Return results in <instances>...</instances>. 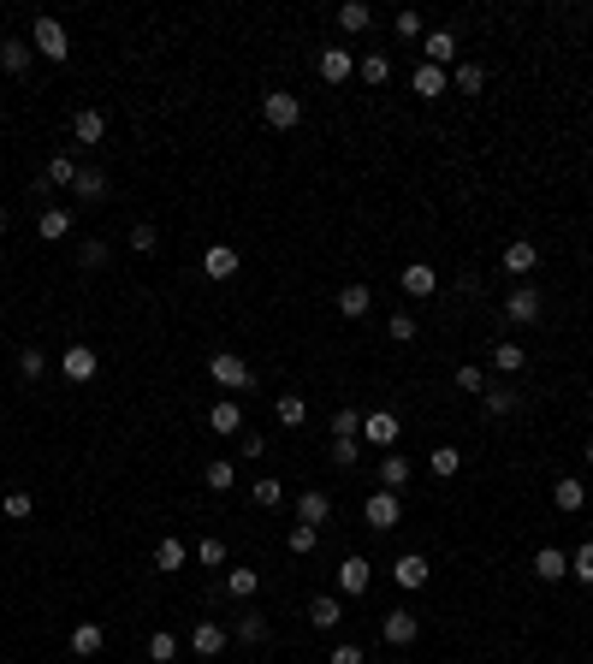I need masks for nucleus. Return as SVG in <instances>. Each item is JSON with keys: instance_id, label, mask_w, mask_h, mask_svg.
<instances>
[{"instance_id": "nucleus-1", "label": "nucleus", "mask_w": 593, "mask_h": 664, "mask_svg": "<svg viewBox=\"0 0 593 664\" xmlns=\"http://www.w3.org/2000/svg\"><path fill=\"white\" fill-rule=\"evenodd\" d=\"M208 380L220 386V392H250V386H255V374H250V362H243L238 350H220V356L208 362Z\"/></svg>"}, {"instance_id": "nucleus-2", "label": "nucleus", "mask_w": 593, "mask_h": 664, "mask_svg": "<svg viewBox=\"0 0 593 664\" xmlns=\"http://www.w3.org/2000/svg\"><path fill=\"white\" fill-rule=\"evenodd\" d=\"M261 119H268L273 131H296V119H303V96H291V89H268V96H261Z\"/></svg>"}, {"instance_id": "nucleus-3", "label": "nucleus", "mask_w": 593, "mask_h": 664, "mask_svg": "<svg viewBox=\"0 0 593 664\" xmlns=\"http://www.w3.org/2000/svg\"><path fill=\"white\" fill-rule=\"evenodd\" d=\"M30 48H36L42 59H66L71 54V36H66L59 18H36V24H30Z\"/></svg>"}, {"instance_id": "nucleus-4", "label": "nucleus", "mask_w": 593, "mask_h": 664, "mask_svg": "<svg viewBox=\"0 0 593 664\" xmlns=\"http://www.w3.org/2000/svg\"><path fill=\"white\" fill-rule=\"evenodd\" d=\"M362 516H368V528H380V534H386V528L404 523V505H397V493H386V487H380V493L362 505Z\"/></svg>"}, {"instance_id": "nucleus-5", "label": "nucleus", "mask_w": 593, "mask_h": 664, "mask_svg": "<svg viewBox=\"0 0 593 664\" xmlns=\"http://www.w3.org/2000/svg\"><path fill=\"white\" fill-rule=\"evenodd\" d=\"M380 635H386V647H410V641L422 635V617H415V611H386Z\"/></svg>"}, {"instance_id": "nucleus-6", "label": "nucleus", "mask_w": 593, "mask_h": 664, "mask_svg": "<svg viewBox=\"0 0 593 664\" xmlns=\"http://www.w3.org/2000/svg\"><path fill=\"white\" fill-rule=\"evenodd\" d=\"M96 368H101V356L89 350V344H71L66 356H59V374H66L71 386H84V380H96Z\"/></svg>"}, {"instance_id": "nucleus-7", "label": "nucleus", "mask_w": 593, "mask_h": 664, "mask_svg": "<svg viewBox=\"0 0 593 664\" xmlns=\"http://www.w3.org/2000/svg\"><path fill=\"white\" fill-rule=\"evenodd\" d=\"M226 641H232V629H220L214 617H202L196 629H190V647H196L202 659H220V652H226Z\"/></svg>"}, {"instance_id": "nucleus-8", "label": "nucleus", "mask_w": 593, "mask_h": 664, "mask_svg": "<svg viewBox=\"0 0 593 664\" xmlns=\"http://www.w3.org/2000/svg\"><path fill=\"white\" fill-rule=\"evenodd\" d=\"M505 314L516 326H528V321H540V291L534 285H510V297H505Z\"/></svg>"}, {"instance_id": "nucleus-9", "label": "nucleus", "mask_w": 593, "mask_h": 664, "mask_svg": "<svg viewBox=\"0 0 593 664\" xmlns=\"http://www.w3.org/2000/svg\"><path fill=\"white\" fill-rule=\"evenodd\" d=\"M397 433H404V422H397L392 410L362 415V439H368V445H397Z\"/></svg>"}, {"instance_id": "nucleus-10", "label": "nucleus", "mask_w": 593, "mask_h": 664, "mask_svg": "<svg viewBox=\"0 0 593 664\" xmlns=\"http://www.w3.org/2000/svg\"><path fill=\"white\" fill-rule=\"evenodd\" d=\"M368 581H374V564L351 551V558L339 564V594H351V599H356V594H368Z\"/></svg>"}, {"instance_id": "nucleus-11", "label": "nucleus", "mask_w": 593, "mask_h": 664, "mask_svg": "<svg viewBox=\"0 0 593 664\" xmlns=\"http://www.w3.org/2000/svg\"><path fill=\"white\" fill-rule=\"evenodd\" d=\"M427 576H433V569H427L422 551H404V558L392 564V581H397V587H410V594H415V587H427Z\"/></svg>"}, {"instance_id": "nucleus-12", "label": "nucleus", "mask_w": 593, "mask_h": 664, "mask_svg": "<svg viewBox=\"0 0 593 664\" xmlns=\"http://www.w3.org/2000/svg\"><path fill=\"white\" fill-rule=\"evenodd\" d=\"M552 505L564 510V516H576V510L588 505V481H581V475H558V487H552Z\"/></svg>"}, {"instance_id": "nucleus-13", "label": "nucleus", "mask_w": 593, "mask_h": 664, "mask_svg": "<svg viewBox=\"0 0 593 664\" xmlns=\"http://www.w3.org/2000/svg\"><path fill=\"white\" fill-rule=\"evenodd\" d=\"M404 297H439V273L427 268V261H410V268H404Z\"/></svg>"}, {"instance_id": "nucleus-14", "label": "nucleus", "mask_w": 593, "mask_h": 664, "mask_svg": "<svg viewBox=\"0 0 593 664\" xmlns=\"http://www.w3.org/2000/svg\"><path fill=\"white\" fill-rule=\"evenodd\" d=\"M208 433H220V439H238L243 433V410L232 404V397H220V404L208 410Z\"/></svg>"}, {"instance_id": "nucleus-15", "label": "nucleus", "mask_w": 593, "mask_h": 664, "mask_svg": "<svg viewBox=\"0 0 593 664\" xmlns=\"http://www.w3.org/2000/svg\"><path fill=\"white\" fill-rule=\"evenodd\" d=\"M202 273H208V279H232V273H238V250H232V243H208V250H202Z\"/></svg>"}, {"instance_id": "nucleus-16", "label": "nucleus", "mask_w": 593, "mask_h": 664, "mask_svg": "<svg viewBox=\"0 0 593 664\" xmlns=\"http://www.w3.org/2000/svg\"><path fill=\"white\" fill-rule=\"evenodd\" d=\"M422 54H427V66L445 71L457 59V36H452V30H427V36H422Z\"/></svg>"}, {"instance_id": "nucleus-17", "label": "nucleus", "mask_w": 593, "mask_h": 664, "mask_svg": "<svg viewBox=\"0 0 593 664\" xmlns=\"http://www.w3.org/2000/svg\"><path fill=\"white\" fill-rule=\"evenodd\" d=\"M315 71H321L326 84H344L356 71V59H351V48H321V59H315Z\"/></svg>"}, {"instance_id": "nucleus-18", "label": "nucleus", "mask_w": 593, "mask_h": 664, "mask_svg": "<svg viewBox=\"0 0 593 664\" xmlns=\"http://www.w3.org/2000/svg\"><path fill=\"white\" fill-rule=\"evenodd\" d=\"M326 516H333V498L321 493V487H309V493H296V523H309V528H321Z\"/></svg>"}, {"instance_id": "nucleus-19", "label": "nucleus", "mask_w": 593, "mask_h": 664, "mask_svg": "<svg viewBox=\"0 0 593 664\" xmlns=\"http://www.w3.org/2000/svg\"><path fill=\"white\" fill-rule=\"evenodd\" d=\"M30 59H36V48H30V42H18V36H6V42H0V71H6V77H24Z\"/></svg>"}, {"instance_id": "nucleus-20", "label": "nucleus", "mask_w": 593, "mask_h": 664, "mask_svg": "<svg viewBox=\"0 0 593 664\" xmlns=\"http://www.w3.org/2000/svg\"><path fill=\"white\" fill-rule=\"evenodd\" d=\"M71 137L84 142V149H89V142H101V137H107V114H101V107H78V119H71Z\"/></svg>"}, {"instance_id": "nucleus-21", "label": "nucleus", "mask_w": 593, "mask_h": 664, "mask_svg": "<svg viewBox=\"0 0 593 664\" xmlns=\"http://www.w3.org/2000/svg\"><path fill=\"white\" fill-rule=\"evenodd\" d=\"M534 261H540V243L534 238H516L505 250V273H516V279H528V273H534Z\"/></svg>"}, {"instance_id": "nucleus-22", "label": "nucleus", "mask_w": 593, "mask_h": 664, "mask_svg": "<svg viewBox=\"0 0 593 664\" xmlns=\"http://www.w3.org/2000/svg\"><path fill=\"white\" fill-rule=\"evenodd\" d=\"M410 89H415L422 101H439L445 89H452V77H445L439 66H427V59H422V66H415V77H410Z\"/></svg>"}, {"instance_id": "nucleus-23", "label": "nucleus", "mask_w": 593, "mask_h": 664, "mask_svg": "<svg viewBox=\"0 0 593 664\" xmlns=\"http://www.w3.org/2000/svg\"><path fill=\"white\" fill-rule=\"evenodd\" d=\"M339 623H344V605H339V599H333V594L309 599V629H321V635H333Z\"/></svg>"}, {"instance_id": "nucleus-24", "label": "nucleus", "mask_w": 593, "mask_h": 664, "mask_svg": "<svg viewBox=\"0 0 593 664\" xmlns=\"http://www.w3.org/2000/svg\"><path fill=\"white\" fill-rule=\"evenodd\" d=\"M184 564H190V546H184V540H155V569H160V576H172V569H184Z\"/></svg>"}, {"instance_id": "nucleus-25", "label": "nucleus", "mask_w": 593, "mask_h": 664, "mask_svg": "<svg viewBox=\"0 0 593 664\" xmlns=\"http://www.w3.org/2000/svg\"><path fill=\"white\" fill-rule=\"evenodd\" d=\"M368 309H374V291H368V285H344V291H339V314H344V321H362Z\"/></svg>"}, {"instance_id": "nucleus-26", "label": "nucleus", "mask_w": 593, "mask_h": 664, "mask_svg": "<svg viewBox=\"0 0 593 664\" xmlns=\"http://www.w3.org/2000/svg\"><path fill=\"white\" fill-rule=\"evenodd\" d=\"M534 576H540V581H564V576H570V558H564L558 546H540V551H534Z\"/></svg>"}, {"instance_id": "nucleus-27", "label": "nucleus", "mask_w": 593, "mask_h": 664, "mask_svg": "<svg viewBox=\"0 0 593 664\" xmlns=\"http://www.w3.org/2000/svg\"><path fill=\"white\" fill-rule=\"evenodd\" d=\"M101 647H107V635H101V623H78V629H71V652H78V659H96Z\"/></svg>"}, {"instance_id": "nucleus-28", "label": "nucleus", "mask_w": 593, "mask_h": 664, "mask_svg": "<svg viewBox=\"0 0 593 664\" xmlns=\"http://www.w3.org/2000/svg\"><path fill=\"white\" fill-rule=\"evenodd\" d=\"M493 368H498V374H523V368H528V350H523L516 339L493 344Z\"/></svg>"}, {"instance_id": "nucleus-29", "label": "nucleus", "mask_w": 593, "mask_h": 664, "mask_svg": "<svg viewBox=\"0 0 593 664\" xmlns=\"http://www.w3.org/2000/svg\"><path fill=\"white\" fill-rule=\"evenodd\" d=\"M202 481H208V493H232V487H238V463H226V457H214V463L202 468Z\"/></svg>"}, {"instance_id": "nucleus-30", "label": "nucleus", "mask_w": 593, "mask_h": 664, "mask_svg": "<svg viewBox=\"0 0 593 664\" xmlns=\"http://www.w3.org/2000/svg\"><path fill=\"white\" fill-rule=\"evenodd\" d=\"M36 232H42L48 243L71 238V208H42V220H36Z\"/></svg>"}, {"instance_id": "nucleus-31", "label": "nucleus", "mask_w": 593, "mask_h": 664, "mask_svg": "<svg viewBox=\"0 0 593 664\" xmlns=\"http://www.w3.org/2000/svg\"><path fill=\"white\" fill-rule=\"evenodd\" d=\"M510 410H516V392H510V386H487V392H480V415L498 422V415H510Z\"/></svg>"}, {"instance_id": "nucleus-32", "label": "nucleus", "mask_w": 593, "mask_h": 664, "mask_svg": "<svg viewBox=\"0 0 593 664\" xmlns=\"http://www.w3.org/2000/svg\"><path fill=\"white\" fill-rule=\"evenodd\" d=\"M71 190H78V202H107V172L84 167V172H78V184H71Z\"/></svg>"}, {"instance_id": "nucleus-33", "label": "nucleus", "mask_w": 593, "mask_h": 664, "mask_svg": "<svg viewBox=\"0 0 593 664\" xmlns=\"http://www.w3.org/2000/svg\"><path fill=\"white\" fill-rule=\"evenodd\" d=\"M368 24H374V13H368L362 0H344V6H339V30H344V36H362Z\"/></svg>"}, {"instance_id": "nucleus-34", "label": "nucleus", "mask_w": 593, "mask_h": 664, "mask_svg": "<svg viewBox=\"0 0 593 664\" xmlns=\"http://www.w3.org/2000/svg\"><path fill=\"white\" fill-rule=\"evenodd\" d=\"M315 546H321V528H309V523H296L291 534H285V551H291V558H309Z\"/></svg>"}, {"instance_id": "nucleus-35", "label": "nucleus", "mask_w": 593, "mask_h": 664, "mask_svg": "<svg viewBox=\"0 0 593 664\" xmlns=\"http://www.w3.org/2000/svg\"><path fill=\"white\" fill-rule=\"evenodd\" d=\"M255 587H261V569H226V594L232 599H255Z\"/></svg>"}, {"instance_id": "nucleus-36", "label": "nucleus", "mask_w": 593, "mask_h": 664, "mask_svg": "<svg viewBox=\"0 0 593 664\" xmlns=\"http://www.w3.org/2000/svg\"><path fill=\"white\" fill-rule=\"evenodd\" d=\"M78 172H84V167H78V160H71L66 149H59L54 160H48V184H59V190H71V184H78Z\"/></svg>"}, {"instance_id": "nucleus-37", "label": "nucleus", "mask_w": 593, "mask_h": 664, "mask_svg": "<svg viewBox=\"0 0 593 664\" xmlns=\"http://www.w3.org/2000/svg\"><path fill=\"white\" fill-rule=\"evenodd\" d=\"M232 641H243V647H255V641H268V623L255 617V611H243V617L232 623Z\"/></svg>"}, {"instance_id": "nucleus-38", "label": "nucleus", "mask_w": 593, "mask_h": 664, "mask_svg": "<svg viewBox=\"0 0 593 664\" xmlns=\"http://www.w3.org/2000/svg\"><path fill=\"white\" fill-rule=\"evenodd\" d=\"M273 415H279L285 427H303V422H309V404H303V397H296V392H285L279 404H273Z\"/></svg>"}, {"instance_id": "nucleus-39", "label": "nucleus", "mask_w": 593, "mask_h": 664, "mask_svg": "<svg viewBox=\"0 0 593 664\" xmlns=\"http://www.w3.org/2000/svg\"><path fill=\"white\" fill-rule=\"evenodd\" d=\"M404 481H410V463H404L397 451H386V463H380V487H386V493H397Z\"/></svg>"}, {"instance_id": "nucleus-40", "label": "nucleus", "mask_w": 593, "mask_h": 664, "mask_svg": "<svg viewBox=\"0 0 593 664\" xmlns=\"http://www.w3.org/2000/svg\"><path fill=\"white\" fill-rule=\"evenodd\" d=\"M250 498H255V505H261V510H279V505H285V487L273 481V475H261V481L250 487Z\"/></svg>"}, {"instance_id": "nucleus-41", "label": "nucleus", "mask_w": 593, "mask_h": 664, "mask_svg": "<svg viewBox=\"0 0 593 664\" xmlns=\"http://www.w3.org/2000/svg\"><path fill=\"white\" fill-rule=\"evenodd\" d=\"M457 468H463V451H457V445H433V475L439 481H452Z\"/></svg>"}, {"instance_id": "nucleus-42", "label": "nucleus", "mask_w": 593, "mask_h": 664, "mask_svg": "<svg viewBox=\"0 0 593 664\" xmlns=\"http://www.w3.org/2000/svg\"><path fill=\"white\" fill-rule=\"evenodd\" d=\"M149 659H155V664H172V659H178V635L155 629V635H149Z\"/></svg>"}, {"instance_id": "nucleus-43", "label": "nucleus", "mask_w": 593, "mask_h": 664, "mask_svg": "<svg viewBox=\"0 0 593 664\" xmlns=\"http://www.w3.org/2000/svg\"><path fill=\"white\" fill-rule=\"evenodd\" d=\"M570 576H576L581 587H593V540H588V546H576V551H570Z\"/></svg>"}, {"instance_id": "nucleus-44", "label": "nucleus", "mask_w": 593, "mask_h": 664, "mask_svg": "<svg viewBox=\"0 0 593 664\" xmlns=\"http://www.w3.org/2000/svg\"><path fill=\"white\" fill-rule=\"evenodd\" d=\"M30 510H36V498H30V493H6V498H0V516H6V523H24Z\"/></svg>"}, {"instance_id": "nucleus-45", "label": "nucleus", "mask_w": 593, "mask_h": 664, "mask_svg": "<svg viewBox=\"0 0 593 664\" xmlns=\"http://www.w3.org/2000/svg\"><path fill=\"white\" fill-rule=\"evenodd\" d=\"M452 380H457V392H469V397H480V392H487V374H480L475 362H463V368L452 374Z\"/></svg>"}, {"instance_id": "nucleus-46", "label": "nucleus", "mask_w": 593, "mask_h": 664, "mask_svg": "<svg viewBox=\"0 0 593 664\" xmlns=\"http://www.w3.org/2000/svg\"><path fill=\"white\" fill-rule=\"evenodd\" d=\"M356 71H362V84H386V77H392V59H386V54H368Z\"/></svg>"}, {"instance_id": "nucleus-47", "label": "nucleus", "mask_w": 593, "mask_h": 664, "mask_svg": "<svg viewBox=\"0 0 593 664\" xmlns=\"http://www.w3.org/2000/svg\"><path fill=\"white\" fill-rule=\"evenodd\" d=\"M356 457H362V439H356V433H344V439H333V463H339V468H351V463H356Z\"/></svg>"}, {"instance_id": "nucleus-48", "label": "nucleus", "mask_w": 593, "mask_h": 664, "mask_svg": "<svg viewBox=\"0 0 593 664\" xmlns=\"http://www.w3.org/2000/svg\"><path fill=\"white\" fill-rule=\"evenodd\" d=\"M18 374H24V380H42V374H48V356L36 350V344H30V350L18 356Z\"/></svg>"}, {"instance_id": "nucleus-49", "label": "nucleus", "mask_w": 593, "mask_h": 664, "mask_svg": "<svg viewBox=\"0 0 593 664\" xmlns=\"http://www.w3.org/2000/svg\"><path fill=\"white\" fill-rule=\"evenodd\" d=\"M196 564H208V569H220V564H226V540H202V546H196Z\"/></svg>"}, {"instance_id": "nucleus-50", "label": "nucleus", "mask_w": 593, "mask_h": 664, "mask_svg": "<svg viewBox=\"0 0 593 664\" xmlns=\"http://www.w3.org/2000/svg\"><path fill=\"white\" fill-rule=\"evenodd\" d=\"M457 89H463V96L487 89V66H457Z\"/></svg>"}, {"instance_id": "nucleus-51", "label": "nucleus", "mask_w": 593, "mask_h": 664, "mask_svg": "<svg viewBox=\"0 0 593 664\" xmlns=\"http://www.w3.org/2000/svg\"><path fill=\"white\" fill-rule=\"evenodd\" d=\"M344 433H356V439H362V415H356L351 404H344V410L333 415V439H344Z\"/></svg>"}, {"instance_id": "nucleus-52", "label": "nucleus", "mask_w": 593, "mask_h": 664, "mask_svg": "<svg viewBox=\"0 0 593 664\" xmlns=\"http://www.w3.org/2000/svg\"><path fill=\"white\" fill-rule=\"evenodd\" d=\"M261 451H268V439H261V433H250V427H243V433H238V457H243V463H255V457H261Z\"/></svg>"}, {"instance_id": "nucleus-53", "label": "nucleus", "mask_w": 593, "mask_h": 664, "mask_svg": "<svg viewBox=\"0 0 593 664\" xmlns=\"http://www.w3.org/2000/svg\"><path fill=\"white\" fill-rule=\"evenodd\" d=\"M78 261H84V268H101V261H107V243H101V238H84V243H78Z\"/></svg>"}, {"instance_id": "nucleus-54", "label": "nucleus", "mask_w": 593, "mask_h": 664, "mask_svg": "<svg viewBox=\"0 0 593 664\" xmlns=\"http://www.w3.org/2000/svg\"><path fill=\"white\" fill-rule=\"evenodd\" d=\"M155 226H131V250H137V255H155Z\"/></svg>"}, {"instance_id": "nucleus-55", "label": "nucleus", "mask_w": 593, "mask_h": 664, "mask_svg": "<svg viewBox=\"0 0 593 664\" xmlns=\"http://www.w3.org/2000/svg\"><path fill=\"white\" fill-rule=\"evenodd\" d=\"M386 332H392L397 344H410V339H415V314H392V326H386Z\"/></svg>"}, {"instance_id": "nucleus-56", "label": "nucleus", "mask_w": 593, "mask_h": 664, "mask_svg": "<svg viewBox=\"0 0 593 664\" xmlns=\"http://www.w3.org/2000/svg\"><path fill=\"white\" fill-rule=\"evenodd\" d=\"M392 30L404 36V42H415V36H422V18H415V13H397V18H392Z\"/></svg>"}, {"instance_id": "nucleus-57", "label": "nucleus", "mask_w": 593, "mask_h": 664, "mask_svg": "<svg viewBox=\"0 0 593 664\" xmlns=\"http://www.w3.org/2000/svg\"><path fill=\"white\" fill-rule=\"evenodd\" d=\"M326 664H362V647H356V641H339V647H333V659Z\"/></svg>"}, {"instance_id": "nucleus-58", "label": "nucleus", "mask_w": 593, "mask_h": 664, "mask_svg": "<svg viewBox=\"0 0 593 664\" xmlns=\"http://www.w3.org/2000/svg\"><path fill=\"white\" fill-rule=\"evenodd\" d=\"M0 243H6V214H0Z\"/></svg>"}]
</instances>
